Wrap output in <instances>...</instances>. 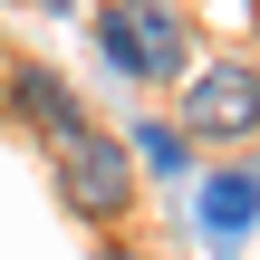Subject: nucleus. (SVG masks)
<instances>
[{
	"label": "nucleus",
	"instance_id": "nucleus-1",
	"mask_svg": "<svg viewBox=\"0 0 260 260\" xmlns=\"http://www.w3.org/2000/svg\"><path fill=\"white\" fill-rule=\"evenodd\" d=\"M48 164H58V203H68L87 232H116V222L135 212V154H125V135L87 125V135H77V145H58Z\"/></svg>",
	"mask_w": 260,
	"mask_h": 260
},
{
	"label": "nucleus",
	"instance_id": "nucleus-2",
	"mask_svg": "<svg viewBox=\"0 0 260 260\" xmlns=\"http://www.w3.org/2000/svg\"><path fill=\"white\" fill-rule=\"evenodd\" d=\"M96 58L116 68V77H174L183 58H193V39H183V10L174 0H96Z\"/></svg>",
	"mask_w": 260,
	"mask_h": 260
},
{
	"label": "nucleus",
	"instance_id": "nucleus-3",
	"mask_svg": "<svg viewBox=\"0 0 260 260\" xmlns=\"http://www.w3.org/2000/svg\"><path fill=\"white\" fill-rule=\"evenodd\" d=\"M174 125L203 135V145H241V135H260V68H251V58H212V68H193Z\"/></svg>",
	"mask_w": 260,
	"mask_h": 260
},
{
	"label": "nucleus",
	"instance_id": "nucleus-4",
	"mask_svg": "<svg viewBox=\"0 0 260 260\" xmlns=\"http://www.w3.org/2000/svg\"><path fill=\"white\" fill-rule=\"evenodd\" d=\"M10 116L58 154V145H77L96 116H87V96L68 87V68H48V58H10Z\"/></svg>",
	"mask_w": 260,
	"mask_h": 260
},
{
	"label": "nucleus",
	"instance_id": "nucleus-5",
	"mask_svg": "<svg viewBox=\"0 0 260 260\" xmlns=\"http://www.w3.org/2000/svg\"><path fill=\"white\" fill-rule=\"evenodd\" d=\"M260 222V164H222L203 183V241L212 251H241V232Z\"/></svg>",
	"mask_w": 260,
	"mask_h": 260
},
{
	"label": "nucleus",
	"instance_id": "nucleus-6",
	"mask_svg": "<svg viewBox=\"0 0 260 260\" xmlns=\"http://www.w3.org/2000/svg\"><path fill=\"white\" fill-rule=\"evenodd\" d=\"M125 154H135V174H164V183L193 174V135L164 125V116H135V125H125Z\"/></svg>",
	"mask_w": 260,
	"mask_h": 260
},
{
	"label": "nucleus",
	"instance_id": "nucleus-7",
	"mask_svg": "<svg viewBox=\"0 0 260 260\" xmlns=\"http://www.w3.org/2000/svg\"><path fill=\"white\" fill-rule=\"evenodd\" d=\"M10 58H19V48H10V39H0V116H10Z\"/></svg>",
	"mask_w": 260,
	"mask_h": 260
},
{
	"label": "nucleus",
	"instance_id": "nucleus-8",
	"mask_svg": "<svg viewBox=\"0 0 260 260\" xmlns=\"http://www.w3.org/2000/svg\"><path fill=\"white\" fill-rule=\"evenodd\" d=\"M106 260H145V251H135V241H106Z\"/></svg>",
	"mask_w": 260,
	"mask_h": 260
}]
</instances>
